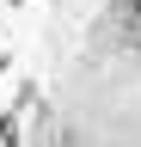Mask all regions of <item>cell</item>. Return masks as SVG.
<instances>
[{"label":"cell","instance_id":"7a4b0ae2","mask_svg":"<svg viewBox=\"0 0 141 147\" xmlns=\"http://www.w3.org/2000/svg\"><path fill=\"white\" fill-rule=\"evenodd\" d=\"M129 12H135V25H141V0H129Z\"/></svg>","mask_w":141,"mask_h":147},{"label":"cell","instance_id":"6da1fadb","mask_svg":"<svg viewBox=\"0 0 141 147\" xmlns=\"http://www.w3.org/2000/svg\"><path fill=\"white\" fill-rule=\"evenodd\" d=\"M0 141H6V147H19V110H6V117H0Z\"/></svg>","mask_w":141,"mask_h":147}]
</instances>
